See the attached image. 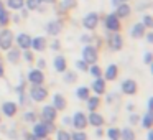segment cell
<instances>
[{"instance_id":"obj_1","label":"cell","mask_w":153,"mask_h":140,"mask_svg":"<svg viewBox=\"0 0 153 140\" xmlns=\"http://www.w3.org/2000/svg\"><path fill=\"white\" fill-rule=\"evenodd\" d=\"M82 58H84V61H86V63L94 64L97 61V51H96V48L86 46V48H84V51H82Z\"/></svg>"},{"instance_id":"obj_2","label":"cell","mask_w":153,"mask_h":140,"mask_svg":"<svg viewBox=\"0 0 153 140\" xmlns=\"http://www.w3.org/2000/svg\"><path fill=\"white\" fill-rule=\"evenodd\" d=\"M31 97H33V101H36V102H40V101H43L45 97H46V89H43V87L40 86V84H35L33 89H31Z\"/></svg>"},{"instance_id":"obj_3","label":"cell","mask_w":153,"mask_h":140,"mask_svg":"<svg viewBox=\"0 0 153 140\" xmlns=\"http://www.w3.org/2000/svg\"><path fill=\"white\" fill-rule=\"evenodd\" d=\"M10 45H12V31L8 30L2 31V35H0V48L2 50H10Z\"/></svg>"},{"instance_id":"obj_4","label":"cell","mask_w":153,"mask_h":140,"mask_svg":"<svg viewBox=\"0 0 153 140\" xmlns=\"http://www.w3.org/2000/svg\"><path fill=\"white\" fill-rule=\"evenodd\" d=\"M97 22H99L97 15L96 13H89V15H86V17H84L82 23H84V27H86L87 30H94V28H96V25H97Z\"/></svg>"},{"instance_id":"obj_5","label":"cell","mask_w":153,"mask_h":140,"mask_svg":"<svg viewBox=\"0 0 153 140\" xmlns=\"http://www.w3.org/2000/svg\"><path fill=\"white\" fill-rule=\"evenodd\" d=\"M73 124H74V127H76V129H84V127L87 125V119H86V115H84L82 112H76Z\"/></svg>"},{"instance_id":"obj_6","label":"cell","mask_w":153,"mask_h":140,"mask_svg":"<svg viewBox=\"0 0 153 140\" xmlns=\"http://www.w3.org/2000/svg\"><path fill=\"white\" fill-rule=\"evenodd\" d=\"M43 117H45L46 122H53V120L56 119V109H54L53 106L43 107Z\"/></svg>"},{"instance_id":"obj_7","label":"cell","mask_w":153,"mask_h":140,"mask_svg":"<svg viewBox=\"0 0 153 140\" xmlns=\"http://www.w3.org/2000/svg\"><path fill=\"white\" fill-rule=\"evenodd\" d=\"M105 27L109 28L110 31H117V30H119V28H120V23H119V20H117L115 15H109V17H107Z\"/></svg>"},{"instance_id":"obj_8","label":"cell","mask_w":153,"mask_h":140,"mask_svg":"<svg viewBox=\"0 0 153 140\" xmlns=\"http://www.w3.org/2000/svg\"><path fill=\"white\" fill-rule=\"evenodd\" d=\"M122 91H123L125 94H135V92H137V84H135V81H132V79L123 81V83H122Z\"/></svg>"},{"instance_id":"obj_9","label":"cell","mask_w":153,"mask_h":140,"mask_svg":"<svg viewBox=\"0 0 153 140\" xmlns=\"http://www.w3.org/2000/svg\"><path fill=\"white\" fill-rule=\"evenodd\" d=\"M28 79H30L33 84H41L43 79H45V76H43V73H41L40 69H33L30 73V76H28Z\"/></svg>"},{"instance_id":"obj_10","label":"cell","mask_w":153,"mask_h":140,"mask_svg":"<svg viewBox=\"0 0 153 140\" xmlns=\"http://www.w3.org/2000/svg\"><path fill=\"white\" fill-rule=\"evenodd\" d=\"M17 43L20 45V48L27 50V48H30V45H31V38L28 36V35L22 33V35H18V36H17Z\"/></svg>"},{"instance_id":"obj_11","label":"cell","mask_w":153,"mask_h":140,"mask_svg":"<svg viewBox=\"0 0 153 140\" xmlns=\"http://www.w3.org/2000/svg\"><path fill=\"white\" fill-rule=\"evenodd\" d=\"M46 133H48V129H46L45 124H36V125H35V129H33V135L35 137L43 139V137H46Z\"/></svg>"},{"instance_id":"obj_12","label":"cell","mask_w":153,"mask_h":140,"mask_svg":"<svg viewBox=\"0 0 153 140\" xmlns=\"http://www.w3.org/2000/svg\"><path fill=\"white\" fill-rule=\"evenodd\" d=\"M46 31L50 35H58L61 31V22H50L46 25Z\"/></svg>"},{"instance_id":"obj_13","label":"cell","mask_w":153,"mask_h":140,"mask_svg":"<svg viewBox=\"0 0 153 140\" xmlns=\"http://www.w3.org/2000/svg\"><path fill=\"white\" fill-rule=\"evenodd\" d=\"M109 41H110V46H112L114 50H120V48H122V36H120L119 33H114L112 36L109 38Z\"/></svg>"},{"instance_id":"obj_14","label":"cell","mask_w":153,"mask_h":140,"mask_svg":"<svg viewBox=\"0 0 153 140\" xmlns=\"http://www.w3.org/2000/svg\"><path fill=\"white\" fill-rule=\"evenodd\" d=\"M45 43H46V41H45V38L38 36V38H35V40H31V45H30V46H33L36 51H43L45 46H46Z\"/></svg>"},{"instance_id":"obj_15","label":"cell","mask_w":153,"mask_h":140,"mask_svg":"<svg viewBox=\"0 0 153 140\" xmlns=\"http://www.w3.org/2000/svg\"><path fill=\"white\" fill-rule=\"evenodd\" d=\"M143 33H145V25L143 23H137L135 27L132 28V36L133 38H142Z\"/></svg>"},{"instance_id":"obj_16","label":"cell","mask_w":153,"mask_h":140,"mask_svg":"<svg viewBox=\"0 0 153 140\" xmlns=\"http://www.w3.org/2000/svg\"><path fill=\"white\" fill-rule=\"evenodd\" d=\"M128 13H130V7H128V4H120V5H119V8H117V17L125 18V17H128Z\"/></svg>"},{"instance_id":"obj_17","label":"cell","mask_w":153,"mask_h":140,"mask_svg":"<svg viewBox=\"0 0 153 140\" xmlns=\"http://www.w3.org/2000/svg\"><path fill=\"white\" fill-rule=\"evenodd\" d=\"M2 109H4L5 115H13V114L17 112V106H15L13 102H5L4 106H2Z\"/></svg>"},{"instance_id":"obj_18","label":"cell","mask_w":153,"mask_h":140,"mask_svg":"<svg viewBox=\"0 0 153 140\" xmlns=\"http://www.w3.org/2000/svg\"><path fill=\"white\" fill-rule=\"evenodd\" d=\"M54 68H56V71L63 73V71L66 69V60H64L63 56H56V60H54Z\"/></svg>"},{"instance_id":"obj_19","label":"cell","mask_w":153,"mask_h":140,"mask_svg":"<svg viewBox=\"0 0 153 140\" xmlns=\"http://www.w3.org/2000/svg\"><path fill=\"white\" fill-rule=\"evenodd\" d=\"M102 122H104V119H102V115H99V114L92 112L89 115V124H92V125L99 127V125H102Z\"/></svg>"},{"instance_id":"obj_20","label":"cell","mask_w":153,"mask_h":140,"mask_svg":"<svg viewBox=\"0 0 153 140\" xmlns=\"http://www.w3.org/2000/svg\"><path fill=\"white\" fill-rule=\"evenodd\" d=\"M92 87H94V91H96L97 94H102L104 91H105V83H104L102 79H96L94 84H92Z\"/></svg>"},{"instance_id":"obj_21","label":"cell","mask_w":153,"mask_h":140,"mask_svg":"<svg viewBox=\"0 0 153 140\" xmlns=\"http://www.w3.org/2000/svg\"><path fill=\"white\" fill-rule=\"evenodd\" d=\"M66 107V101L61 94H56L54 96V109H64Z\"/></svg>"},{"instance_id":"obj_22","label":"cell","mask_w":153,"mask_h":140,"mask_svg":"<svg viewBox=\"0 0 153 140\" xmlns=\"http://www.w3.org/2000/svg\"><path fill=\"white\" fill-rule=\"evenodd\" d=\"M105 77H107V79H110V81L117 77V66H115V64H110V66L107 68V71H105Z\"/></svg>"},{"instance_id":"obj_23","label":"cell","mask_w":153,"mask_h":140,"mask_svg":"<svg viewBox=\"0 0 153 140\" xmlns=\"http://www.w3.org/2000/svg\"><path fill=\"white\" fill-rule=\"evenodd\" d=\"M25 0H8V7L13 8V10H18V8H23Z\"/></svg>"},{"instance_id":"obj_24","label":"cell","mask_w":153,"mask_h":140,"mask_svg":"<svg viewBox=\"0 0 153 140\" xmlns=\"http://www.w3.org/2000/svg\"><path fill=\"white\" fill-rule=\"evenodd\" d=\"M97 106H99V99L97 97H87V107L91 110H96Z\"/></svg>"},{"instance_id":"obj_25","label":"cell","mask_w":153,"mask_h":140,"mask_svg":"<svg viewBox=\"0 0 153 140\" xmlns=\"http://www.w3.org/2000/svg\"><path fill=\"white\" fill-rule=\"evenodd\" d=\"M120 137H122L123 140H133V139H135V135H133V132L130 129L122 130V132H120Z\"/></svg>"},{"instance_id":"obj_26","label":"cell","mask_w":153,"mask_h":140,"mask_svg":"<svg viewBox=\"0 0 153 140\" xmlns=\"http://www.w3.org/2000/svg\"><path fill=\"white\" fill-rule=\"evenodd\" d=\"M107 135H109L110 140H119L120 139V130L119 129H110L109 132H107Z\"/></svg>"},{"instance_id":"obj_27","label":"cell","mask_w":153,"mask_h":140,"mask_svg":"<svg viewBox=\"0 0 153 140\" xmlns=\"http://www.w3.org/2000/svg\"><path fill=\"white\" fill-rule=\"evenodd\" d=\"M77 97L79 99H87L89 97V89L87 87H79L77 89Z\"/></svg>"},{"instance_id":"obj_28","label":"cell","mask_w":153,"mask_h":140,"mask_svg":"<svg viewBox=\"0 0 153 140\" xmlns=\"http://www.w3.org/2000/svg\"><path fill=\"white\" fill-rule=\"evenodd\" d=\"M142 125H143V127H146V129H150V125H152V110H150V112L146 114L145 117H143Z\"/></svg>"},{"instance_id":"obj_29","label":"cell","mask_w":153,"mask_h":140,"mask_svg":"<svg viewBox=\"0 0 153 140\" xmlns=\"http://www.w3.org/2000/svg\"><path fill=\"white\" fill-rule=\"evenodd\" d=\"M8 23V13L2 8L0 10V25H7Z\"/></svg>"},{"instance_id":"obj_30","label":"cell","mask_w":153,"mask_h":140,"mask_svg":"<svg viewBox=\"0 0 153 140\" xmlns=\"http://www.w3.org/2000/svg\"><path fill=\"white\" fill-rule=\"evenodd\" d=\"M40 2H41V0H27L25 4H27V7L30 8V10H35V8L40 5Z\"/></svg>"},{"instance_id":"obj_31","label":"cell","mask_w":153,"mask_h":140,"mask_svg":"<svg viewBox=\"0 0 153 140\" xmlns=\"http://www.w3.org/2000/svg\"><path fill=\"white\" fill-rule=\"evenodd\" d=\"M17 60H18V51L12 50L10 53H8V61H12V63H15Z\"/></svg>"},{"instance_id":"obj_32","label":"cell","mask_w":153,"mask_h":140,"mask_svg":"<svg viewBox=\"0 0 153 140\" xmlns=\"http://www.w3.org/2000/svg\"><path fill=\"white\" fill-rule=\"evenodd\" d=\"M76 66H77V69H81V71H87V63L86 61H76Z\"/></svg>"},{"instance_id":"obj_33","label":"cell","mask_w":153,"mask_h":140,"mask_svg":"<svg viewBox=\"0 0 153 140\" xmlns=\"http://www.w3.org/2000/svg\"><path fill=\"white\" fill-rule=\"evenodd\" d=\"M74 0H63V4H61V7L63 8H71V7H74Z\"/></svg>"},{"instance_id":"obj_34","label":"cell","mask_w":153,"mask_h":140,"mask_svg":"<svg viewBox=\"0 0 153 140\" xmlns=\"http://www.w3.org/2000/svg\"><path fill=\"white\" fill-rule=\"evenodd\" d=\"M73 140H87V137H86V133H82V132H76L73 135Z\"/></svg>"},{"instance_id":"obj_35","label":"cell","mask_w":153,"mask_h":140,"mask_svg":"<svg viewBox=\"0 0 153 140\" xmlns=\"http://www.w3.org/2000/svg\"><path fill=\"white\" fill-rule=\"evenodd\" d=\"M58 140H71L68 132H58Z\"/></svg>"},{"instance_id":"obj_36","label":"cell","mask_w":153,"mask_h":140,"mask_svg":"<svg viewBox=\"0 0 153 140\" xmlns=\"http://www.w3.org/2000/svg\"><path fill=\"white\" fill-rule=\"evenodd\" d=\"M143 25H145V27H152V17H150V15H145V18H143Z\"/></svg>"},{"instance_id":"obj_37","label":"cell","mask_w":153,"mask_h":140,"mask_svg":"<svg viewBox=\"0 0 153 140\" xmlns=\"http://www.w3.org/2000/svg\"><path fill=\"white\" fill-rule=\"evenodd\" d=\"M25 120H28V122H33V120H35V114L27 112V114H25Z\"/></svg>"},{"instance_id":"obj_38","label":"cell","mask_w":153,"mask_h":140,"mask_svg":"<svg viewBox=\"0 0 153 140\" xmlns=\"http://www.w3.org/2000/svg\"><path fill=\"white\" fill-rule=\"evenodd\" d=\"M91 73H92L94 76H100V69H99L97 66H92V68H91Z\"/></svg>"},{"instance_id":"obj_39","label":"cell","mask_w":153,"mask_h":140,"mask_svg":"<svg viewBox=\"0 0 153 140\" xmlns=\"http://www.w3.org/2000/svg\"><path fill=\"white\" fill-rule=\"evenodd\" d=\"M152 61V53H146L145 54V63H150Z\"/></svg>"},{"instance_id":"obj_40","label":"cell","mask_w":153,"mask_h":140,"mask_svg":"<svg viewBox=\"0 0 153 140\" xmlns=\"http://www.w3.org/2000/svg\"><path fill=\"white\" fill-rule=\"evenodd\" d=\"M71 81H74V74H68L66 76V83H71Z\"/></svg>"},{"instance_id":"obj_41","label":"cell","mask_w":153,"mask_h":140,"mask_svg":"<svg viewBox=\"0 0 153 140\" xmlns=\"http://www.w3.org/2000/svg\"><path fill=\"white\" fill-rule=\"evenodd\" d=\"M120 4H122V0H112V5H114V7H119Z\"/></svg>"},{"instance_id":"obj_42","label":"cell","mask_w":153,"mask_h":140,"mask_svg":"<svg viewBox=\"0 0 153 140\" xmlns=\"http://www.w3.org/2000/svg\"><path fill=\"white\" fill-rule=\"evenodd\" d=\"M137 120H138V117H137V115H132V117H130V122H132V124H137Z\"/></svg>"},{"instance_id":"obj_43","label":"cell","mask_w":153,"mask_h":140,"mask_svg":"<svg viewBox=\"0 0 153 140\" xmlns=\"http://www.w3.org/2000/svg\"><path fill=\"white\" fill-rule=\"evenodd\" d=\"M146 40H148V43H152V40H153V36H152V33H150V35H146Z\"/></svg>"},{"instance_id":"obj_44","label":"cell","mask_w":153,"mask_h":140,"mask_svg":"<svg viewBox=\"0 0 153 140\" xmlns=\"http://www.w3.org/2000/svg\"><path fill=\"white\" fill-rule=\"evenodd\" d=\"M28 140H38V137H35V135H28Z\"/></svg>"},{"instance_id":"obj_45","label":"cell","mask_w":153,"mask_h":140,"mask_svg":"<svg viewBox=\"0 0 153 140\" xmlns=\"http://www.w3.org/2000/svg\"><path fill=\"white\" fill-rule=\"evenodd\" d=\"M4 74V68H2V64H0V76Z\"/></svg>"},{"instance_id":"obj_46","label":"cell","mask_w":153,"mask_h":140,"mask_svg":"<svg viewBox=\"0 0 153 140\" xmlns=\"http://www.w3.org/2000/svg\"><path fill=\"white\" fill-rule=\"evenodd\" d=\"M148 140H153V135H152V132L148 133Z\"/></svg>"},{"instance_id":"obj_47","label":"cell","mask_w":153,"mask_h":140,"mask_svg":"<svg viewBox=\"0 0 153 140\" xmlns=\"http://www.w3.org/2000/svg\"><path fill=\"white\" fill-rule=\"evenodd\" d=\"M43 2H46V4H51V2H54V0H43Z\"/></svg>"},{"instance_id":"obj_48","label":"cell","mask_w":153,"mask_h":140,"mask_svg":"<svg viewBox=\"0 0 153 140\" xmlns=\"http://www.w3.org/2000/svg\"><path fill=\"white\" fill-rule=\"evenodd\" d=\"M0 10H2V2H0Z\"/></svg>"},{"instance_id":"obj_49","label":"cell","mask_w":153,"mask_h":140,"mask_svg":"<svg viewBox=\"0 0 153 140\" xmlns=\"http://www.w3.org/2000/svg\"><path fill=\"white\" fill-rule=\"evenodd\" d=\"M122 2H127V0H122Z\"/></svg>"}]
</instances>
